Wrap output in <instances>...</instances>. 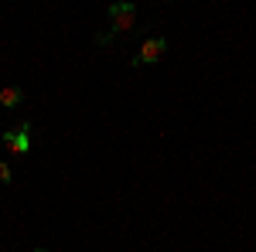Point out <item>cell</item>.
Instances as JSON below:
<instances>
[{"mask_svg":"<svg viewBox=\"0 0 256 252\" xmlns=\"http://www.w3.org/2000/svg\"><path fill=\"white\" fill-rule=\"evenodd\" d=\"M110 24H113L116 34L134 31V27H137V7H134V3H113V7H110Z\"/></svg>","mask_w":256,"mask_h":252,"instance_id":"1","label":"cell"},{"mask_svg":"<svg viewBox=\"0 0 256 252\" xmlns=\"http://www.w3.org/2000/svg\"><path fill=\"white\" fill-rule=\"evenodd\" d=\"M164 55H168V41L164 38H147L140 44V55L134 58V65H154V61H160Z\"/></svg>","mask_w":256,"mask_h":252,"instance_id":"2","label":"cell"},{"mask_svg":"<svg viewBox=\"0 0 256 252\" xmlns=\"http://www.w3.org/2000/svg\"><path fill=\"white\" fill-rule=\"evenodd\" d=\"M4 143H7V150H14V154H28V150H31V123H20L18 130H7V133H4Z\"/></svg>","mask_w":256,"mask_h":252,"instance_id":"3","label":"cell"},{"mask_svg":"<svg viewBox=\"0 0 256 252\" xmlns=\"http://www.w3.org/2000/svg\"><path fill=\"white\" fill-rule=\"evenodd\" d=\"M20 99H24V89H18V85H0V106L4 109L20 106Z\"/></svg>","mask_w":256,"mask_h":252,"instance_id":"4","label":"cell"},{"mask_svg":"<svg viewBox=\"0 0 256 252\" xmlns=\"http://www.w3.org/2000/svg\"><path fill=\"white\" fill-rule=\"evenodd\" d=\"M10 164H4V160H0V181H4V184H10Z\"/></svg>","mask_w":256,"mask_h":252,"instance_id":"5","label":"cell"},{"mask_svg":"<svg viewBox=\"0 0 256 252\" xmlns=\"http://www.w3.org/2000/svg\"><path fill=\"white\" fill-rule=\"evenodd\" d=\"M34 252H52V249H34Z\"/></svg>","mask_w":256,"mask_h":252,"instance_id":"6","label":"cell"}]
</instances>
